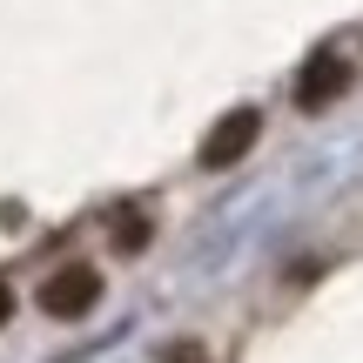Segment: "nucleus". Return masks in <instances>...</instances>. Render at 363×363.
<instances>
[{"instance_id": "2", "label": "nucleus", "mask_w": 363, "mask_h": 363, "mask_svg": "<svg viewBox=\"0 0 363 363\" xmlns=\"http://www.w3.org/2000/svg\"><path fill=\"white\" fill-rule=\"evenodd\" d=\"M256 135H262V115H256V108H229V115L202 135L195 155H202V169H235V162L256 148Z\"/></svg>"}, {"instance_id": "3", "label": "nucleus", "mask_w": 363, "mask_h": 363, "mask_svg": "<svg viewBox=\"0 0 363 363\" xmlns=\"http://www.w3.org/2000/svg\"><path fill=\"white\" fill-rule=\"evenodd\" d=\"M350 88V67H343V54H310L303 61V74H296V108H330L337 94Z\"/></svg>"}, {"instance_id": "5", "label": "nucleus", "mask_w": 363, "mask_h": 363, "mask_svg": "<svg viewBox=\"0 0 363 363\" xmlns=\"http://www.w3.org/2000/svg\"><path fill=\"white\" fill-rule=\"evenodd\" d=\"M162 363H208V350H202V343H175Z\"/></svg>"}, {"instance_id": "6", "label": "nucleus", "mask_w": 363, "mask_h": 363, "mask_svg": "<svg viewBox=\"0 0 363 363\" xmlns=\"http://www.w3.org/2000/svg\"><path fill=\"white\" fill-rule=\"evenodd\" d=\"M7 316H13V289L0 283V323H7Z\"/></svg>"}, {"instance_id": "4", "label": "nucleus", "mask_w": 363, "mask_h": 363, "mask_svg": "<svg viewBox=\"0 0 363 363\" xmlns=\"http://www.w3.org/2000/svg\"><path fill=\"white\" fill-rule=\"evenodd\" d=\"M115 249L121 256H142L148 249V216L142 208H115Z\"/></svg>"}, {"instance_id": "1", "label": "nucleus", "mask_w": 363, "mask_h": 363, "mask_svg": "<svg viewBox=\"0 0 363 363\" xmlns=\"http://www.w3.org/2000/svg\"><path fill=\"white\" fill-rule=\"evenodd\" d=\"M94 303H101V269H94V262H67V269H54L48 283H40V310L61 316V323L88 316Z\"/></svg>"}]
</instances>
